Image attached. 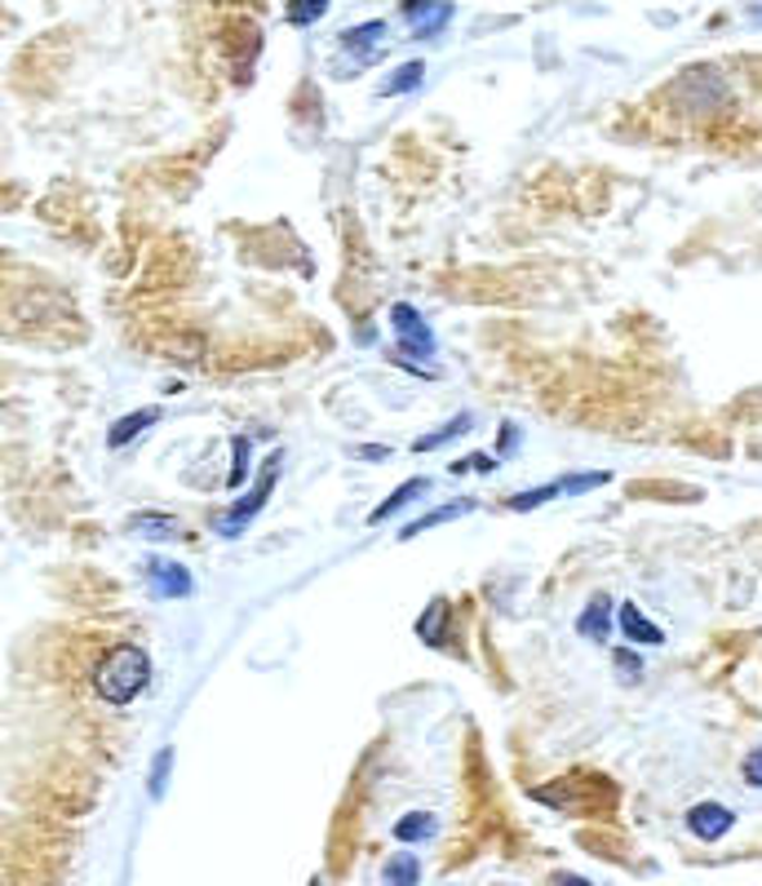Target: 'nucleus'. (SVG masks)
Here are the masks:
<instances>
[{"label":"nucleus","mask_w":762,"mask_h":886,"mask_svg":"<svg viewBox=\"0 0 762 886\" xmlns=\"http://www.w3.org/2000/svg\"><path fill=\"white\" fill-rule=\"evenodd\" d=\"M147 683H152V656L133 643L111 647L94 669V692L107 705H133L147 692Z\"/></svg>","instance_id":"f257e3e1"},{"label":"nucleus","mask_w":762,"mask_h":886,"mask_svg":"<svg viewBox=\"0 0 762 886\" xmlns=\"http://www.w3.org/2000/svg\"><path fill=\"white\" fill-rule=\"evenodd\" d=\"M390 328H395V342H399V360L403 368H418V364H431L439 342H435V328L426 324V315L408 302H395L390 306Z\"/></svg>","instance_id":"f03ea898"},{"label":"nucleus","mask_w":762,"mask_h":886,"mask_svg":"<svg viewBox=\"0 0 762 886\" xmlns=\"http://www.w3.org/2000/svg\"><path fill=\"white\" fill-rule=\"evenodd\" d=\"M280 465H285V452H270L266 461H262V474H257V484L244 493V497H235V506L218 519V536H227V541H235L257 514H262V506H266V497H270V488L280 484Z\"/></svg>","instance_id":"7ed1b4c3"},{"label":"nucleus","mask_w":762,"mask_h":886,"mask_svg":"<svg viewBox=\"0 0 762 886\" xmlns=\"http://www.w3.org/2000/svg\"><path fill=\"white\" fill-rule=\"evenodd\" d=\"M731 825H736V811L723 806V802H697V806L687 811V829H691V838H701V842L727 838Z\"/></svg>","instance_id":"20e7f679"},{"label":"nucleus","mask_w":762,"mask_h":886,"mask_svg":"<svg viewBox=\"0 0 762 886\" xmlns=\"http://www.w3.org/2000/svg\"><path fill=\"white\" fill-rule=\"evenodd\" d=\"M147 572H152L147 581H152L156 598H191L195 594V576L182 563H173V559H152Z\"/></svg>","instance_id":"39448f33"},{"label":"nucleus","mask_w":762,"mask_h":886,"mask_svg":"<svg viewBox=\"0 0 762 886\" xmlns=\"http://www.w3.org/2000/svg\"><path fill=\"white\" fill-rule=\"evenodd\" d=\"M616 626H620V634H626L634 647H661V643H665V630L643 617L639 603H620V607H616Z\"/></svg>","instance_id":"423d86ee"},{"label":"nucleus","mask_w":762,"mask_h":886,"mask_svg":"<svg viewBox=\"0 0 762 886\" xmlns=\"http://www.w3.org/2000/svg\"><path fill=\"white\" fill-rule=\"evenodd\" d=\"M403 19L412 23L418 36H439L444 23L452 19V5L448 0H403Z\"/></svg>","instance_id":"0eeeda50"},{"label":"nucleus","mask_w":762,"mask_h":886,"mask_svg":"<svg viewBox=\"0 0 762 886\" xmlns=\"http://www.w3.org/2000/svg\"><path fill=\"white\" fill-rule=\"evenodd\" d=\"M426 493H431V480H426V474H422V480H403V484H399V488H395V493H390V497H386L377 510H368V523L377 527V523H386V519L403 514L412 501H422Z\"/></svg>","instance_id":"6e6552de"},{"label":"nucleus","mask_w":762,"mask_h":886,"mask_svg":"<svg viewBox=\"0 0 762 886\" xmlns=\"http://www.w3.org/2000/svg\"><path fill=\"white\" fill-rule=\"evenodd\" d=\"M474 497H457V501H448L444 510H431V514H422V519H412V523H403L399 527V541H412V536H422V532H431V527H439V523H452V519H465V514H474Z\"/></svg>","instance_id":"1a4fd4ad"},{"label":"nucleus","mask_w":762,"mask_h":886,"mask_svg":"<svg viewBox=\"0 0 762 886\" xmlns=\"http://www.w3.org/2000/svg\"><path fill=\"white\" fill-rule=\"evenodd\" d=\"M577 634L581 639H594V643H607L612 639V598L607 594H594L585 603V611L577 617Z\"/></svg>","instance_id":"9d476101"},{"label":"nucleus","mask_w":762,"mask_h":886,"mask_svg":"<svg viewBox=\"0 0 762 886\" xmlns=\"http://www.w3.org/2000/svg\"><path fill=\"white\" fill-rule=\"evenodd\" d=\"M160 422V408H137V413H129V417H120V422H111V430H107V444L111 448H129L137 435L143 430H152Z\"/></svg>","instance_id":"9b49d317"},{"label":"nucleus","mask_w":762,"mask_h":886,"mask_svg":"<svg viewBox=\"0 0 762 886\" xmlns=\"http://www.w3.org/2000/svg\"><path fill=\"white\" fill-rule=\"evenodd\" d=\"M439 834V815H431V811H408V815H399V825H395V838L399 842H431Z\"/></svg>","instance_id":"f8f14e48"},{"label":"nucleus","mask_w":762,"mask_h":886,"mask_svg":"<svg viewBox=\"0 0 762 886\" xmlns=\"http://www.w3.org/2000/svg\"><path fill=\"white\" fill-rule=\"evenodd\" d=\"M382 882H386V886H418V882H422V860L408 855V851L390 855V860L382 864Z\"/></svg>","instance_id":"ddd939ff"},{"label":"nucleus","mask_w":762,"mask_h":886,"mask_svg":"<svg viewBox=\"0 0 762 886\" xmlns=\"http://www.w3.org/2000/svg\"><path fill=\"white\" fill-rule=\"evenodd\" d=\"M470 430H474V417H470V413H457L452 422H444L439 430H431L426 439L412 444V452H435V448H444V444H452V439H461V435H470Z\"/></svg>","instance_id":"4468645a"},{"label":"nucleus","mask_w":762,"mask_h":886,"mask_svg":"<svg viewBox=\"0 0 762 886\" xmlns=\"http://www.w3.org/2000/svg\"><path fill=\"white\" fill-rule=\"evenodd\" d=\"M444 621H448V603L435 598V603L422 611V621H418V639H422L426 647H444V643H448V639H444Z\"/></svg>","instance_id":"2eb2a0df"},{"label":"nucleus","mask_w":762,"mask_h":886,"mask_svg":"<svg viewBox=\"0 0 762 886\" xmlns=\"http://www.w3.org/2000/svg\"><path fill=\"white\" fill-rule=\"evenodd\" d=\"M422 76H426V62L418 58V62H403V66H395V76L382 85V98H399V94H412L422 85Z\"/></svg>","instance_id":"dca6fc26"},{"label":"nucleus","mask_w":762,"mask_h":886,"mask_svg":"<svg viewBox=\"0 0 762 886\" xmlns=\"http://www.w3.org/2000/svg\"><path fill=\"white\" fill-rule=\"evenodd\" d=\"M249 461H253V444H249V435H235L231 439V474H227V488H244L249 484Z\"/></svg>","instance_id":"f3484780"},{"label":"nucleus","mask_w":762,"mask_h":886,"mask_svg":"<svg viewBox=\"0 0 762 886\" xmlns=\"http://www.w3.org/2000/svg\"><path fill=\"white\" fill-rule=\"evenodd\" d=\"M559 484V497H581V493H594L603 484H612V474L607 470H585V474H564V480H554Z\"/></svg>","instance_id":"a211bd4d"},{"label":"nucleus","mask_w":762,"mask_h":886,"mask_svg":"<svg viewBox=\"0 0 762 886\" xmlns=\"http://www.w3.org/2000/svg\"><path fill=\"white\" fill-rule=\"evenodd\" d=\"M382 40H386V23H360L351 32H341V45L355 49V53H373Z\"/></svg>","instance_id":"6ab92c4d"},{"label":"nucleus","mask_w":762,"mask_h":886,"mask_svg":"<svg viewBox=\"0 0 762 886\" xmlns=\"http://www.w3.org/2000/svg\"><path fill=\"white\" fill-rule=\"evenodd\" d=\"M554 497H559V484H536V488H528V493L506 497V510L523 514V510H536V506H545V501H554Z\"/></svg>","instance_id":"aec40b11"},{"label":"nucleus","mask_w":762,"mask_h":886,"mask_svg":"<svg viewBox=\"0 0 762 886\" xmlns=\"http://www.w3.org/2000/svg\"><path fill=\"white\" fill-rule=\"evenodd\" d=\"M129 527H133V532H147V536H178V532H182V523L169 519V514H133Z\"/></svg>","instance_id":"412c9836"},{"label":"nucleus","mask_w":762,"mask_h":886,"mask_svg":"<svg viewBox=\"0 0 762 886\" xmlns=\"http://www.w3.org/2000/svg\"><path fill=\"white\" fill-rule=\"evenodd\" d=\"M169 772H173V749H160L156 763H152V776H147V793H152V798H165Z\"/></svg>","instance_id":"4be33fe9"},{"label":"nucleus","mask_w":762,"mask_h":886,"mask_svg":"<svg viewBox=\"0 0 762 886\" xmlns=\"http://www.w3.org/2000/svg\"><path fill=\"white\" fill-rule=\"evenodd\" d=\"M324 10H328V0H293V5H289V23H293V27L319 23V19H324Z\"/></svg>","instance_id":"5701e85b"},{"label":"nucleus","mask_w":762,"mask_h":886,"mask_svg":"<svg viewBox=\"0 0 762 886\" xmlns=\"http://www.w3.org/2000/svg\"><path fill=\"white\" fill-rule=\"evenodd\" d=\"M497 465H501L497 457H488V452H474V457H461V461L452 465V474H474V470L488 474V470H497Z\"/></svg>","instance_id":"b1692460"},{"label":"nucleus","mask_w":762,"mask_h":886,"mask_svg":"<svg viewBox=\"0 0 762 886\" xmlns=\"http://www.w3.org/2000/svg\"><path fill=\"white\" fill-rule=\"evenodd\" d=\"M740 776H745V785L762 789V749H753V754H745V763H740Z\"/></svg>","instance_id":"393cba45"},{"label":"nucleus","mask_w":762,"mask_h":886,"mask_svg":"<svg viewBox=\"0 0 762 886\" xmlns=\"http://www.w3.org/2000/svg\"><path fill=\"white\" fill-rule=\"evenodd\" d=\"M519 448V426L515 422H501V439H497V461H506L510 452Z\"/></svg>","instance_id":"a878e982"},{"label":"nucleus","mask_w":762,"mask_h":886,"mask_svg":"<svg viewBox=\"0 0 762 886\" xmlns=\"http://www.w3.org/2000/svg\"><path fill=\"white\" fill-rule=\"evenodd\" d=\"M616 669L626 673V678H639V673H643V660H639L634 652H626V647H616Z\"/></svg>","instance_id":"bb28decb"},{"label":"nucleus","mask_w":762,"mask_h":886,"mask_svg":"<svg viewBox=\"0 0 762 886\" xmlns=\"http://www.w3.org/2000/svg\"><path fill=\"white\" fill-rule=\"evenodd\" d=\"M355 457H360V461H386L390 448H386V444H364V448H355Z\"/></svg>","instance_id":"cd10ccee"},{"label":"nucleus","mask_w":762,"mask_h":886,"mask_svg":"<svg viewBox=\"0 0 762 886\" xmlns=\"http://www.w3.org/2000/svg\"><path fill=\"white\" fill-rule=\"evenodd\" d=\"M554 886H594V882H585L581 873H554Z\"/></svg>","instance_id":"c85d7f7f"},{"label":"nucleus","mask_w":762,"mask_h":886,"mask_svg":"<svg viewBox=\"0 0 762 886\" xmlns=\"http://www.w3.org/2000/svg\"><path fill=\"white\" fill-rule=\"evenodd\" d=\"M753 19H762V10H753Z\"/></svg>","instance_id":"c756f323"},{"label":"nucleus","mask_w":762,"mask_h":886,"mask_svg":"<svg viewBox=\"0 0 762 886\" xmlns=\"http://www.w3.org/2000/svg\"><path fill=\"white\" fill-rule=\"evenodd\" d=\"M311 886H319V882H315V877H311Z\"/></svg>","instance_id":"7c9ffc66"}]
</instances>
